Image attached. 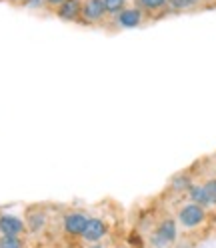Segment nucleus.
Listing matches in <instances>:
<instances>
[{
  "label": "nucleus",
  "mask_w": 216,
  "mask_h": 248,
  "mask_svg": "<svg viewBox=\"0 0 216 248\" xmlns=\"http://www.w3.org/2000/svg\"><path fill=\"white\" fill-rule=\"evenodd\" d=\"M202 186H204V190L208 194V200H210V204H212V210H216V172L212 174H206L202 176Z\"/></svg>",
  "instance_id": "obj_14"
},
{
  "label": "nucleus",
  "mask_w": 216,
  "mask_h": 248,
  "mask_svg": "<svg viewBox=\"0 0 216 248\" xmlns=\"http://www.w3.org/2000/svg\"><path fill=\"white\" fill-rule=\"evenodd\" d=\"M110 248H130V246H126V244H112Z\"/></svg>",
  "instance_id": "obj_22"
},
{
  "label": "nucleus",
  "mask_w": 216,
  "mask_h": 248,
  "mask_svg": "<svg viewBox=\"0 0 216 248\" xmlns=\"http://www.w3.org/2000/svg\"><path fill=\"white\" fill-rule=\"evenodd\" d=\"M30 236H0V248H28Z\"/></svg>",
  "instance_id": "obj_13"
},
{
  "label": "nucleus",
  "mask_w": 216,
  "mask_h": 248,
  "mask_svg": "<svg viewBox=\"0 0 216 248\" xmlns=\"http://www.w3.org/2000/svg\"><path fill=\"white\" fill-rule=\"evenodd\" d=\"M46 248H64V246H62V242L52 240V242H46Z\"/></svg>",
  "instance_id": "obj_20"
},
{
  "label": "nucleus",
  "mask_w": 216,
  "mask_h": 248,
  "mask_svg": "<svg viewBox=\"0 0 216 248\" xmlns=\"http://www.w3.org/2000/svg\"><path fill=\"white\" fill-rule=\"evenodd\" d=\"M90 220V214L84 208H76L68 206L60 214V228H62V238L68 240L70 244L80 242L82 232Z\"/></svg>",
  "instance_id": "obj_3"
},
{
  "label": "nucleus",
  "mask_w": 216,
  "mask_h": 248,
  "mask_svg": "<svg viewBox=\"0 0 216 248\" xmlns=\"http://www.w3.org/2000/svg\"><path fill=\"white\" fill-rule=\"evenodd\" d=\"M210 162H212V168H214V172H216V152H214V156L210 158Z\"/></svg>",
  "instance_id": "obj_21"
},
{
  "label": "nucleus",
  "mask_w": 216,
  "mask_h": 248,
  "mask_svg": "<svg viewBox=\"0 0 216 248\" xmlns=\"http://www.w3.org/2000/svg\"><path fill=\"white\" fill-rule=\"evenodd\" d=\"M186 200H190V202H194V204H200V206L206 208V210H212V204H210V200H208V194H206L204 186H202V182H200V180H196V182L190 186V188H188Z\"/></svg>",
  "instance_id": "obj_12"
},
{
  "label": "nucleus",
  "mask_w": 216,
  "mask_h": 248,
  "mask_svg": "<svg viewBox=\"0 0 216 248\" xmlns=\"http://www.w3.org/2000/svg\"><path fill=\"white\" fill-rule=\"evenodd\" d=\"M130 4V0H104V6H106V12L108 16H116L120 10H124L126 6Z\"/></svg>",
  "instance_id": "obj_15"
},
{
  "label": "nucleus",
  "mask_w": 216,
  "mask_h": 248,
  "mask_svg": "<svg viewBox=\"0 0 216 248\" xmlns=\"http://www.w3.org/2000/svg\"><path fill=\"white\" fill-rule=\"evenodd\" d=\"M80 12H82V0H64L54 10V16L64 22H80Z\"/></svg>",
  "instance_id": "obj_11"
},
{
  "label": "nucleus",
  "mask_w": 216,
  "mask_h": 248,
  "mask_svg": "<svg viewBox=\"0 0 216 248\" xmlns=\"http://www.w3.org/2000/svg\"><path fill=\"white\" fill-rule=\"evenodd\" d=\"M0 236H28L24 218L10 212H0Z\"/></svg>",
  "instance_id": "obj_9"
},
{
  "label": "nucleus",
  "mask_w": 216,
  "mask_h": 248,
  "mask_svg": "<svg viewBox=\"0 0 216 248\" xmlns=\"http://www.w3.org/2000/svg\"><path fill=\"white\" fill-rule=\"evenodd\" d=\"M174 218L182 232H198L202 230L210 220V210L194 204L190 200H182L174 210Z\"/></svg>",
  "instance_id": "obj_2"
},
{
  "label": "nucleus",
  "mask_w": 216,
  "mask_h": 248,
  "mask_svg": "<svg viewBox=\"0 0 216 248\" xmlns=\"http://www.w3.org/2000/svg\"><path fill=\"white\" fill-rule=\"evenodd\" d=\"M194 182H196V170H194V166L184 168V170L176 172L170 180H168V184H166V192H168V194H172V196L182 198V196H186L188 188H190Z\"/></svg>",
  "instance_id": "obj_8"
},
{
  "label": "nucleus",
  "mask_w": 216,
  "mask_h": 248,
  "mask_svg": "<svg viewBox=\"0 0 216 248\" xmlns=\"http://www.w3.org/2000/svg\"><path fill=\"white\" fill-rule=\"evenodd\" d=\"M76 248H106L104 244H80L76 242Z\"/></svg>",
  "instance_id": "obj_18"
},
{
  "label": "nucleus",
  "mask_w": 216,
  "mask_h": 248,
  "mask_svg": "<svg viewBox=\"0 0 216 248\" xmlns=\"http://www.w3.org/2000/svg\"><path fill=\"white\" fill-rule=\"evenodd\" d=\"M136 8H140L148 20H158L170 14V0H132Z\"/></svg>",
  "instance_id": "obj_10"
},
{
  "label": "nucleus",
  "mask_w": 216,
  "mask_h": 248,
  "mask_svg": "<svg viewBox=\"0 0 216 248\" xmlns=\"http://www.w3.org/2000/svg\"><path fill=\"white\" fill-rule=\"evenodd\" d=\"M170 2H172V0H170Z\"/></svg>",
  "instance_id": "obj_23"
},
{
  "label": "nucleus",
  "mask_w": 216,
  "mask_h": 248,
  "mask_svg": "<svg viewBox=\"0 0 216 248\" xmlns=\"http://www.w3.org/2000/svg\"><path fill=\"white\" fill-rule=\"evenodd\" d=\"M6 2H10V4H14V6H28L30 0H6Z\"/></svg>",
  "instance_id": "obj_17"
},
{
  "label": "nucleus",
  "mask_w": 216,
  "mask_h": 248,
  "mask_svg": "<svg viewBox=\"0 0 216 248\" xmlns=\"http://www.w3.org/2000/svg\"><path fill=\"white\" fill-rule=\"evenodd\" d=\"M28 248H46V242H44V238H40L38 242H30Z\"/></svg>",
  "instance_id": "obj_19"
},
{
  "label": "nucleus",
  "mask_w": 216,
  "mask_h": 248,
  "mask_svg": "<svg viewBox=\"0 0 216 248\" xmlns=\"http://www.w3.org/2000/svg\"><path fill=\"white\" fill-rule=\"evenodd\" d=\"M110 232L112 228L106 218H102V216H90V220L82 232L80 244H104L110 238Z\"/></svg>",
  "instance_id": "obj_5"
},
{
  "label": "nucleus",
  "mask_w": 216,
  "mask_h": 248,
  "mask_svg": "<svg viewBox=\"0 0 216 248\" xmlns=\"http://www.w3.org/2000/svg\"><path fill=\"white\" fill-rule=\"evenodd\" d=\"M110 16L106 12L104 0H82V12H80V24L84 26H102L108 24Z\"/></svg>",
  "instance_id": "obj_7"
},
{
  "label": "nucleus",
  "mask_w": 216,
  "mask_h": 248,
  "mask_svg": "<svg viewBox=\"0 0 216 248\" xmlns=\"http://www.w3.org/2000/svg\"><path fill=\"white\" fill-rule=\"evenodd\" d=\"M42 2H44V6L48 8L50 12H54V10H56V8L60 6V4L64 2V0H42Z\"/></svg>",
  "instance_id": "obj_16"
},
{
  "label": "nucleus",
  "mask_w": 216,
  "mask_h": 248,
  "mask_svg": "<svg viewBox=\"0 0 216 248\" xmlns=\"http://www.w3.org/2000/svg\"><path fill=\"white\" fill-rule=\"evenodd\" d=\"M146 22H150L146 18V14L140 8H136L134 4H128L124 10H120L116 16L108 20V24H114V30H130V28L144 26Z\"/></svg>",
  "instance_id": "obj_6"
},
{
  "label": "nucleus",
  "mask_w": 216,
  "mask_h": 248,
  "mask_svg": "<svg viewBox=\"0 0 216 248\" xmlns=\"http://www.w3.org/2000/svg\"><path fill=\"white\" fill-rule=\"evenodd\" d=\"M54 216L50 214L46 204H30L24 210V224L30 238H44V234L50 230V220Z\"/></svg>",
  "instance_id": "obj_4"
},
{
  "label": "nucleus",
  "mask_w": 216,
  "mask_h": 248,
  "mask_svg": "<svg viewBox=\"0 0 216 248\" xmlns=\"http://www.w3.org/2000/svg\"><path fill=\"white\" fill-rule=\"evenodd\" d=\"M180 238V228L172 214H164L150 228L146 242L148 248H172Z\"/></svg>",
  "instance_id": "obj_1"
}]
</instances>
